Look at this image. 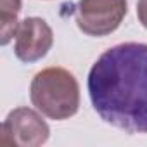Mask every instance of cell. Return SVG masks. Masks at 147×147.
<instances>
[{"label":"cell","mask_w":147,"mask_h":147,"mask_svg":"<svg viewBox=\"0 0 147 147\" xmlns=\"http://www.w3.org/2000/svg\"><path fill=\"white\" fill-rule=\"evenodd\" d=\"M95 113L128 133H147V45L119 43L107 49L88 73Z\"/></svg>","instance_id":"1"},{"label":"cell","mask_w":147,"mask_h":147,"mask_svg":"<svg viewBox=\"0 0 147 147\" xmlns=\"http://www.w3.org/2000/svg\"><path fill=\"white\" fill-rule=\"evenodd\" d=\"M30 99L43 116L62 121L78 113L80 87L67 69L47 67L38 71L31 80Z\"/></svg>","instance_id":"2"},{"label":"cell","mask_w":147,"mask_h":147,"mask_svg":"<svg viewBox=\"0 0 147 147\" xmlns=\"http://www.w3.org/2000/svg\"><path fill=\"white\" fill-rule=\"evenodd\" d=\"M126 0H80L76 24L90 36H106L116 31L126 16Z\"/></svg>","instance_id":"3"},{"label":"cell","mask_w":147,"mask_h":147,"mask_svg":"<svg viewBox=\"0 0 147 147\" xmlns=\"http://www.w3.org/2000/svg\"><path fill=\"white\" fill-rule=\"evenodd\" d=\"M50 128L33 109L18 107L2 123V144L18 147H36L49 140Z\"/></svg>","instance_id":"4"},{"label":"cell","mask_w":147,"mask_h":147,"mask_svg":"<svg viewBox=\"0 0 147 147\" xmlns=\"http://www.w3.org/2000/svg\"><path fill=\"white\" fill-rule=\"evenodd\" d=\"M54 43L52 28L42 18H26L16 31L14 54L23 62H36L43 59Z\"/></svg>","instance_id":"5"},{"label":"cell","mask_w":147,"mask_h":147,"mask_svg":"<svg viewBox=\"0 0 147 147\" xmlns=\"http://www.w3.org/2000/svg\"><path fill=\"white\" fill-rule=\"evenodd\" d=\"M21 11V0H0V36L2 45H7L12 36H16Z\"/></svg>","instance_id":"6"},{"label":"cell","mask_w":147,"mask_h":147,"mask_svg":"<svg viewBox=\"0 0 147 147\" xmlns=\"http://www.w3.org/2000/svg\"><path fill=\"white\" fill-rule=\"evenodd\" d=\"M137 16L144 28H147V0H138L137 2Z\"/></svg>","instance_id":"7"}]
</instances>
